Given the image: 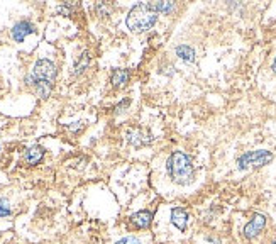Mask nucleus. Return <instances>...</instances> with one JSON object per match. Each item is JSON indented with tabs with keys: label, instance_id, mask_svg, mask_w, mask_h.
<instances>
[{
	"label": "nucleus",
	"instance_id": "nucleus-1",
	"mask_svg": "<svg viewBox=\"0 0 276 244\" xmlns=\"http://www.w3.org/2000/svg\"><path fill=\"white\" fill-rule=\"evenodd\" d=\"M168 175L176 185H190L195 180V168L191 158L183 151H173L166 159Z\"/></svg>",
	"mask_w": 276,
	"mask_h": 244
},
{
	"label": "nucleus",
	"instance_id": "nucleus-2",
	"mask_svg": "<svg viewBox=\"0 0 276 244\" xmlns=\"http://www.w3.org/2000/svg\"><path fill=\"white\" fill-rule=\"evenodd\" d=\"M156 22H158V12L153 9L151 2L136 4L126 17V26L136 34L149 31Z\"/></svg>",
	"mask_w": 276,
	"mask_h": 244
},
{
	"label": "nucleus",
	"instance_id": "nucleus-3",
	"mask_svg": "<svg viewBox=\"0 0 276 244\" xmlns=\"http://www.w3.org/2000/svg\"><path fill=\"white\" fill-rule=\"evenodd\" d=\"M273 161V153L266 149L257 151H247L237 158V168L239 170H249V168H262Z\"/></svg>",
	"mask_w": 276,
	"mask_h": 244
},
{
	"label": "nucleus",
	"instance_id": "nucleus-4",
	"mask_svg": "<svg viewBox=\"0 0 276 244\" xmlns=\"http://www.w3.org/2000/svg\"><path fill=\"white\" fill-rule=\"evenodd\" d=\"M31 75L34 77L36 83L38 82H55L56 80V75H58V70H56V65L53 63L51 60H46V58H41L38 60L33 66V72Z\"/></svg>",
	"mask_w": 276,
	"mask_h": 244
},
{
	"label": "nucleus",
	"instance_id": "nucleus-5",
	"mask_svg": "<svg viewBox=\"0 0 276 244\" xmlns=\"http://www.w3.org/2000/svg\"><path fill=\"white\" fill-rule=\"evenodd\" d=\"M266 222H268V219H266L264 214H254L251 217V220L244 225V229H242L244 237L249 239V241H251V239H256L262 230H264Z\"/></svg>",
	"mask_w": 276,
	"mask_h": 244
},
{
	"label": "nucleus",
	"instance_id": "nucleus-6",
	"mask_svg": "<svg viewBox=\"0 0 276 244\" xmlns=\"http://www.w3.org/2000/svg\"><path fill=\"white\" fill-rule=\"evenodd\" d=\"M36 33V26L31 21H19L14 24V28L11 29V36L16 43H24V39L29 36V34Z\"/></svg>",
	"mask_w": 276,
	"mask_h": 244
},
{
	"label": "nucleus",
	"instance_id": "nucleus-7",
	"mask_svg": "<svg viewBox=\"0 0 276 244\" xmlns=\"http://www.w3.org/2000/svg\"><path fill=\"white\" fill-rule=\"evenodd\" d=\"M129 219H131L134 229H148L151 222H153L154 214L151 210H139V212H134Z\"/></svg>",
	"mask_w": 276,
	"mask_h": 244
},
{
	"label": "nucleus",
	"instance_id": "nucleus-8",
	"mask_svg": "<svg viewBox=\"0 0 276 244\" xmlns=\"http://www.w3.org/2000/svg\"><path fill=\"white\" fill-rule=\"evenodd\" d=\"M171 224L175 225L178 230L185 232L188 227V212L183 207H173L171 208Z\"/></svg>",
	"mask_w": 276,
	"mask_h": 244
},
{
	"label": "nucleus",
	"instance_id": "nucleus-9",
	"mask_svg": "<svg viewBox=\"0 0 276 244\" xmlns=\"http://www.w3.org/2000/svg\"><path fill=\"white\" fill-rule=\"evenodd\" d=\"M43 158H44V148L39 144L31 146V148L24 153V161H26V165H29V166L39 165V163L43 161Z\"/></svg>",
	"mask_w": 276,
	"mask_h": 244
},
{
	"label": "nucleus",
	"instance_id": "nucleus-10",
	"mask_svg": "<svg viewBox=\"0 0 276 244\" xmlns=\"http://www.w3.org/2000/svg\"><path fill=\"white\" fill-rule=\"evenodd\" d=\"M127 141L136 148H141V146L151 143V136L142 129H132L127 132Z\"/></svg>",
	"mask_w": 276,
	"mask_h": 244
},
{
	"label": "nucleus",
	"instance_id": "nucleus-11",
	"mask_svg": "<svg viewBox=\"0 0 276 244\" xmlns=\"http://www.w3.org/2000/svg\"><path fill=\"white\" fill-rule=\"evenodd\" d=\"M131 80V72L126 68H119V70H114L112 77H110V83H112L114 88H124L129 83Z\"/></svg>",
	"mask_w": 276,
	"mask_h": 244
},
{
	"label": "nucleus",
	"instance_id": "nucleus-12",
	"mask_svg": "<svg viewBox=\"0 0 276 244\" xmlns=\"http://www.w3.org/2000/svg\"><path fill=\"white\" fill-rule=\"evenodd\" d=\"M176 56L180 58V60H183L185 63H193L195 61V50L188 44H180V46H176Z\"/></svg>",
	"mask_w": 276,
	"mask_h": 244
},
{
	"label": "nucleus",
	"instance_id": "nucleus-13",
	"mask_svg": "<svg viewBox=\"0 0 276 244\" xmlns=\"http://www.w3.org/2000/svg\"><path fill=\"white\" fill-rule=\"evenodd\" d=\"M90 61H92L90 51H83L82 56L78 58V61L75 63V72H73L75 77H78V75H82L83 72H85L88 66H90Z\"/></svg>",
	"mask_w": 276,
	"mask_h": 244
},
{
	"label": "nucleus",
	"instance_id": "nucleus-14",
	"mask_svg": "<svg viewBox=\"0 0 276 244\" xmlns=\"http://www.w3.org/2000/svg\"><path fill=\"white\" fill-rule=\"evenodd\" d=\"M34 92L39 99H43V100L50 99V95L53 92V83L51 82H38L34 85Z\"/></svg>",
	"mask_w": 276,
	"mask_h": 244
},
{
	"label": "nucleus",
	"instance_id": "nucleus-15",
	"mask_svg": "<svg viewBox=\"0 0 276 244\" xmlns=\"http://www.w3.org/2000/svg\"><path fill=\"white\" fill-rule=\"evenodd\" d=\"M151 6L158 14H163V16H168L171 14L173 11H175L176 4L175 2H168V0H164V2H151Z\"/></svg>",
	"mask_w": 276,
	"mask_h": 244
},
{
	"label": "nucleus",
	"instance_id": "nucleus-16",
	"mask_svg": "<svg viewBox=\"0 0 276 244\" xmlns=\"http://www.w3.org/2000/svg\"><path fill=\"white\" fill-rule=\"evenodd\" d=\"M12 214L11 210V203H9L7 198H0V219L2 217H9Z\"/></svg>",
	"mask_w": 276,
	"mask_h": 244
},
{
	"label": "nucleus",
	"instance_id": "nucleus-17",
	"mask_svg": "<svg viewBox=\"0 0 276 244\" xmlns=\"http://www.w3.org/2000/svg\"><path fill=\"white\" fill-rule=\"evenodd\" d=\"M115 244H142V241L139 237H136V236H126V237L119 239V241Z\"/></svg>",
	"mask_w": 276,
	"mask_h": 244
},
{
	"label": "nucleus",
	"instance_id": "nucleus-18",
	"mask_svg": "<svg viewBox=\"0 0 276 244\" xmlns=\"http://www.w3.org/2000/svg\"><path fill=\"white\" fill-rule=\"evenodd\" d=\"M97 9V14H99V17H105V16H109V9H107V6L104 2H99L95 6Z\"/></svg>",
	"mask_w": 276,
	"mask_h": 244
},
{
	"label": "nucleus",
	"instance_id": "nucleus-19",
	"mask_svg": "<svg viewBox=\"0 0 276 244\" xmlns=\"http://www.w3.org/2000/svg\"><path fill=\"white\" fill-rule=\"evenodd\" d=\"M129 104H131V100H129V99H124V100L121 102V104H119L117 107H115V114H122L124 110H126V109L129 107Z\"/></svg>",
	"mask_w": 276,
	"mask_h": 244
},
{
	"label": "nucleus",
	"instance_id": "nucleus-20",
	"mask_svg": "<svg viewBox=\"0 0 276 244\" xmlns=\"http://www.w3.org/2000/svg\"><path fill=\"white\" fill-rule=\"evenodd\" d=\"M207 241H208V242H213V244H220L219 239H213V237H207Z\"/></svg>",
	"mask_w": 276,
	"mask_h": 244
},
{
	"label": "nucleus",
	"instance_id": "nucleus-21",
	"mask_svg": "<svg viewBox=\"0 0 276 244\" xmlns=\"http://www.w3.org/2000/svg\"><path fill=\"white\" fill-rule=\"evenodd\" d=\"M271 70H273V73L276 75V56H274V60H273V63H271Z\"/></svg>",
	"mask_w": 276,
	"mask_h": 244
},
{
	"label": "nucleus",
	"instance_id": "nucleus-22",
	"mask_svg": "<svg viewBox=\"0 0 276 244\" xmlns=\"http://www.w3.org/2000/svg\"><path fill=\"white\" fill-rule=\"evenodd\" d=\"M271 244H276V237L273 239V242H271Z\"/></svg>",
	"mask_w": 276,
	"mask_h": 244
},
{
	"label": "nucleus",
	"instance_id": "nucleus-23",
	"mask_svg": "<svg viewBox=\"0 0 276 244\" xmlns=\"http://www.w3.org/2000/svg\"><path fill=\"white\" fill-rule=\"evenodd\" d=\"M0 149H2V146H0Z\"/></svg>",
	"mask_w": 276,
	"mask_h": 244
}]
</instances>
